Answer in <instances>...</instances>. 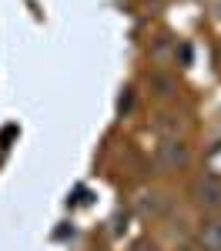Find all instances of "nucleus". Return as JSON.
<instances>
[{"instance_id": "nucleus-1", "label": "nucleus", "mask_w": 221, "mask_h": 251, "mask_svg": "<svg viewBox=\"0 0 221 251\" xmlns=\"http://www.w3.org/2000/svg\"><path fill=\"white\" fill-rule=\"evenodd\" d=\"M198 201L204 208H221V181L218 177H204L198 184Z\"/></svg>"}, {"instance_id": "nucleus-2", "label": "nucleus", "mask_w": 221, "mask_h": 251, "mask_svg": "<svg viewBox=\"0 0 221 251\" xmlns=\"http://www.w3.org/2000/svg\"><path fill=\"white\" fill-rule=\"evenodd\" d=\"M161 164H168V168L188 164V151H184V144H181V141H168V144H161Z\"/></svg>"}, {"instance_id": "nucleus-3", "label": "nucleus", "mask_w": 221, "mask_h": 251, "mask_svg": "<svg viewBox=\"0 0 221 251\" xmlns=\"http://www.w3.org/2000/svg\"><path fill=\"white\" fill-rule=\"evenodd\" d=\"M204 245L211 251H221V221H211V225H204Z\"/></svg>"}]
</instances>
